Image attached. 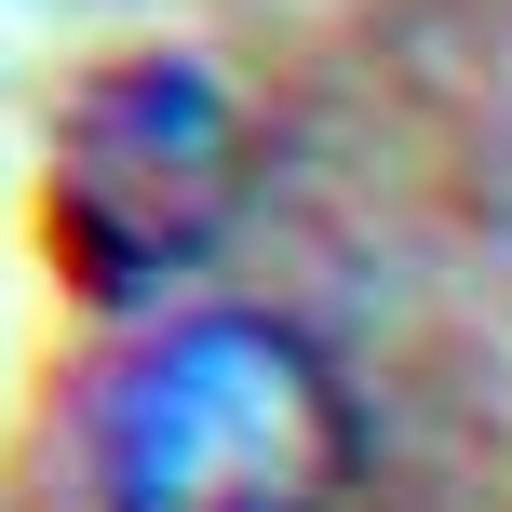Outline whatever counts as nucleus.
<instances>
[{"label":"nucleus","instance_id":"obj_1","mask_svg":"<svg viewBox=\"0 0 512 512\" xmlns=\"http://www.w3.org/2000/svg\"><path fill=\"white\" fill-rule=\"evenodd\" d=\"M364 391L283 310H176L95 391V512H364Z\"/></svg>","mask_w":512,"mask_h":512},{"label":"nucleus","instance_id":"obj_2","mask_svg":"<svg viewBox=\"0 0 512 512\" xmlns=\"http://www.w3.org/2000/svg\"><path fill=\"white\" fill-rule=\"evenodd\" d=\"M256 135L216 54L189 41H122L54 95L41 135V243L68 270L81 310H149L176 324V297L216 270V243L243 230Z\"/></svg>","mask_w":512,"mask_h":512}]
</instances>
